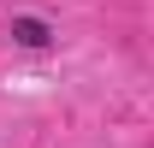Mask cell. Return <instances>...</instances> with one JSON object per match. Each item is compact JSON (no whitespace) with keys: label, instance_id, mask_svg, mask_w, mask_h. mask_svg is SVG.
Masks as SVG:
<instances>
[{"label":"cell","instance_id":"obj_1","mask_svg":"<svg viewBox=\"0 0 154 148\" xmlns=\"http://www.w3.org/2000/svg\"><path fill=\"white\" fill-rule=\"evenodd\" d=\"M6 36L18 42V48H48V42H54V24H48V18H30V12H12Z\"/></svg>","mask_w":154,"mask_h":148}]
</instances>
